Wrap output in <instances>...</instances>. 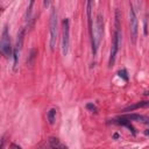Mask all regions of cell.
<instances>
[{
  "instance_id": "9c48e42d",
  "label": "cell",
  "mask_w": 149,
  "mask_h": 149,
  "mask_svg": "<svg viewBox=\"0 0 149 149\" xmlns=\"http://www.w3.org/2000/svg\"><path fill=\"white\" fill-rule=\"evenodd\" d=\"M148 102H149L148 100L139 101V102H136V104H134V105H130V106L123 108L122 112H133V111H135V109H137V108H140V107H147V106H148Z\"/></svg>"
},
{
  "instance_id": "5bb4252c",
  "label": "cell",
  "mask_w": 149,
  "mask_h": 149,
  "mask_svg": "<svg viewBox=\"0 0 149 149\" xmlns=\"http://www.w3.org/2000/svg\"><path fill=\"white\" fill-rule=\"evenodd\" d=\"M86 108H87V109H90V111H91V112H93V113H97V111H98V109H97V107H95L93 104H87V105H86Z\"/></svg>"
},
{
  "instance_id": "30bf717a",
  "label": "cell",
  "mask_w": 149,
  "mask_h": 149,
  "mask_svg": "<svg viewBox=\"0 0 149 149\" xmlns=\"http://www.w3.org/2000/svg\"><path fill=\"white\" fill-rule=\"evenodd\" d=\"M23 36H24V29L22 28L20 31H19V34H17V40H16V45H15V48L14 49H16V50H21V48H22V43H23Z\"/></svg>"
},
{
  "instance_id": "7c38bea8",
  "label": "cell",
  "mask_w": 149,
  "mask_h": 149,
  "mask_svg": "<svg viewBox=\"0 0 149 149\" xmlns=\"http://www.w3.org/2000/svg\"><path fill=\"white\" fill-rule=\"evenodd\" d=\"M56 109L55 108H51V109H49V112L47 113V118H48V121H49V123L50 125H54L55 123V121H56Z\"/></svg>"
},
{
  "instance_id": "8992f818",
  "label": "cell",
  "mask_w": 149,
  "mask_h": 149,
  "mask_svg": "<svg viewBox=\"0 0 149 149\" xmlns=\"http://www.w3.org/2000/svg\"><path fill=\"white\" fill-rule=\"evenodd\" d=\"M129 27H130V34H132L133 43H136V38H137V17H136V13H135V9H134L132 3L129 5Z\"/></svg>"
},
{
  "instance_id": "8fae6325",
  "label": "cell",
  "mask_w": 149,
  "mask_h": 149,
  "mask_svg": "<svg viewBox=\"0 0 149 149\" xmlns=\"http://www.w3.org/2000/svg\"><path fill=\"white\" fill-rule=\"evenodd\" d=\"M91 6H92V2L88 1V2H87V19H88V30H90V35H92V31H93L92 15H91Z\"/></svg>"
},
{
  "instance_id": "6da1fadb",
  "label": "cell",
  "mask_w": 149,
  "mask_h": 149,
  "mask_svg": "<svg viewBox=\"0 0 149 149\" xmlns=\"http://www.w3.org/2000/svg\"><path fill=\"white\" fill-rule=\"evenodd\" d=\"M121 27H120V12L119 9L115 10V31L113 35V41H112V48H111V55H109V61H108V66L112 68L115 63V57L119 51V48L121 47Z\"/></svg>"
},
{
  "instance_id": "277c9868",
  "label": "cell",
  "mask_w": 149,
  "mask_h": 149,
  "mask_svg": "<svg viewBox=\"0 0 149 149\" xmlns=\"http://www.w3.org/2000/svg\"><path fill=\"white\" fill-rule=\"evenodd\" d=\"M70 47V22L69 19H64L62 22V54L66 56Z\"/></svg>"
},
{
  "instance_id": "52a82bcc",
  "label": "cell",
  "mask_w": 149,
  "mask_h": 149,
  "mask_svg": "<svg viewBox=\"0 0 149 149\" xmlns=\"http://www.w3.org/2000/svg\"><path fill=\"white\" fill-rule=\"evenodd\" d=\"M121 119H125L127 121H141L143 123H148V118L144 116V115H140V114H126V115H122L120 116Z\"/></svg>"
},
{
  "instance_id": "4fadbf2b",
  "label": "cell",
  "mask_w": 149,
  "mask_h": 149,
  "mask_svg": "<svg viewBox=\"0 0 149 149\" xmlns=\"http://www.w3.org/2000/svg\"><path fill=\"white\" fill-rule=\"evenodd\" d=\"M118 74H119V77H122L126 81L128 80V76H127V71H126V70H120V71L118 72Z\"/></svg>"
},
{
  "instance_id": "9a60e30c",
  "label": "cell",
  "mask_w": 149,
  "mask_h": 149,
  "mask_svg": "<svg viewBox=\"0 0 149 149\" xmlns=\"http://www.w3.org/2000/svg\"><path fill=\"white\" fill-rule=\"evenodd\" d=\"M3 147H5V137H2L0 141V149H3Z\"/></svg>"
},
{
  "instance_id": "ba28073f",
  "label": "cell",
  "mask_w": 149,
  "mask_h": 149,
  "mask_svg": "<svg viewBox=\"0 0 149 149\" xmlns=\"http://www.w3.org/2000/svg\"><path fill=\"white\" fill-rule=\"evenodd\" d=\"M49 146L51 149H68V147L61 142V140H58L57 137H49Z\"/></svg>"
},
{
  "instance_id": "2e32d148",
  "label": "cell",
  "mask_w": 149,
  "mask_h": 149,
  "mask_svg": "<svg viewBox=\"0 0 149 149\" xmlns=\"http://www.w3.org/2000/svg\"><path fill=\"white\" fill-rule=\"evenodd\" d=\"M13 149H21V147H19V146H16V144H14V143H12V146H10Z\"/></svg>"
},
{
  "instance_id": "7a4b0ae2",
  "label": "cell",
  "mask_w": 149,
  "mask_h": 149,
  "mask_svg": "<svg viewBox=\"0 0 149 149\" xmlns=\"http://www.w3.org/2000/svg\"><path fill=\"white\" fill-rule=\"evenodd\" d=\"M102 35H104V20H102L101 14H98L97 15V21H95V28H94V30L92 31V35H91L93 55L97 54V50H98V47L100 44Z\"/></svg>"
},
{
  "instance_id": "5b68a950",
  "label": "cell",
  "mask_w": 149,
  "mask_h": 149,
  "mask_svg": "<svg viewBox=\"0 0 149 149\" xmlns=\"http://www.w3.org/2000/svg\"><path fill=\"white\" fill-rule=\"evenodd\" d=\"M0 52L5 57H9L12 55V47H10V40L7 27H5L2 31V36L0 38Z\"/></svg>"
},
{
  "instance_id": "3957f363",
  "label": "cell",
  "mask_w": 149,
  "mask_h": 149,
  "mask_svg": "<svg viewBox=\"0 0 149 149\" xmlns=\"http://www.w3.org/2000/svg\"><path fill=\"white\" fill-rule=\"evenodd\" d=\"M57 36H58V20H57V10L56 8H52L51 15H50V49L54 50L56 47L57 42Z\"/></svg>"
}]
</instances>
